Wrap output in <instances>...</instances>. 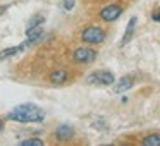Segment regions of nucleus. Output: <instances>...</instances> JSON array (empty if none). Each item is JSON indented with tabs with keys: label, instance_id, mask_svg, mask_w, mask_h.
I'll return each instance as SVG.
<instances>
[{
	"label": "nucleus",
	"instance_id": "0eeeda50",
	"mask_svg": "<svg viewBox=\"0 0 160 146\" xmlns=\"http://www.w3.org/2000/svg\"><path fill=\"white\" fill-rule=\"evenodd\" d=\"M69 79V72L66 69H53L52 72L48 74V81L52 84H64Z\"/></svg>",
	"mask_w": 160,
	"mask_h": 146
},
{
	"label": "nucleus",
	"instance_id": "6e6552de",
	"mask_svg": "<svg viewBox=\"0 0 160 146\" xmlns=\"http://www.w3.org/2000/svg\"><path fill=\"white\" fill-rule=\"evenodd\" d=\"M136 22H138V19H136V17H131V19H129L128 28H126V31H124V36H122V40H121V46L128 45V43L131 41L132 35H134V29H136Z\"/></svg>",
	"mask_w": 160,
	"mask_h": 146
},
{
	"label": "nucleus",
	"instance_id": "9d476101",
	"mask_svg": "<svg viewBox=\"0 0 160 146\" xmlns=\"http://www.w3.org/2000/svg\"><path fill=\"white\" fill-rule=\"evenodd\" d=\"M19 52H22L21 45L19 46H11V48H5V50H0V60H5V59L16 55V53H19Z\"/></svg>",
	"mask_w": 160,
	"mask_h": 146
},
{
	"label": "nucleus",
	"instance_id": "f257e3e1",
	"mask_svg": "<svg viewBox=\"0 0 160 146\" xmlns=\"http://www.w3.org/2000/svg\"><path fill=\"white\" fill-rule=\"evenodd\" d=\"M7 117L16 122H42L45 119V112L35 103H21L12 108Z\"/></svg>",
	"mask_w": 160,
	"mask_h": 146
},
{
	"label": "nucleus",
	"instance_id": "423d86ee",
	"mask_svg": "<svg viewBox=\"0 0 160 146\" xmlns=\"http://www.w3.org/2000/svg\"><path fill=\"white\" fill-rule=\"evenodd\" d=\"M53 134H55V138L59 139V141H69L74 136V129H72V125H69V124H60L59 127L55 129Z\"/></svg>",
	"mask_w": 160,
	"mask_h": 146
},
{
	"label": "nucleus",
	"instance_id": "2eb2a0df",
	"mask_svg": "<svg viewBox=\"0 0 160 146\" xmlns=\"http://www.w3.org/2000/svg\"><path fill=\"white\" fill-rule=\"evenodd\" d=\"M152 19H153V21H157V22H160V7L153 11V14H152Z\"/></svg>",
	"mask_w": 160,
	"mask_h": 146
},
{
	"label": "nucleus",
	"instance_id": "f03ea898",
	"mask_svg": "<svg viewBox=\"0 0 160 146\" xmlns=\"http://www.w3.org/2000/svg\"><path fill=\"white\" fill-rule=\"evenodd\" d=\"M105 38H107V33L100 26H88L81 33V40L88 45H102L105 41Z\"/></svg>",
	"mask_w": 160,
	"mask_h": 146
},
{
	"label": "nucleus",
	"instance_id": "ddd939ff",
	"mask_svg": "<svg viewBox=\"0 0 160 146\" xmlns=\"http://www.w3.org/2000/svg\"><path fill=\"white\" fill-rule=\"evenodd\" d=\"M21 146H43L42 139H24L21 141Z\"/></svg>",
	"mask_w": 160,
	"mask_h": 146
},
{
	"label": "nucleus",
	"instance_id": "4468645a",
	"mask_svg": "<svg viewBox=\"0 0 160 146\" xmlns=\"http://www.w3.org/2000/svg\"><path fill=\"white\" fill-rule=\"evenodd\" d=\"M74 7V0H64V9L66 11H71Z\"/></svg>",
	"mask_w": 160,
	"mask_h": 146
},
{
	"label": "nucleus",
	"instance_id": "f8f14e48",
	"mask_svg": "<svg viewBox=\"0 0 160 146\" xmlns=\"http://www.w3.org/2000/svg\"><path fill=\"white\" fill-rule=\"evenodd\" d=\"M43 21H45V17H43L42 14H35L31 19H29V22H28V28H26V29L36 28V26H42V24H43Z\"/></svg>",
	"mask_w": 160,
	"mask_h": 146
},
{
	"label": "nucleus",
	"instance_id": "20e7f679",
	"mask_svg": "<svg viewBox=\"0 0 160 146\" xmlns=\"http://www.w3.org/2000/svg\"><path fill=\"white\" fill-rule=\"evenodd\" d=\"M97 59V52L90 46H79L72 52V60L78 64H91Z\"/></svg>",
	"mask_w": 160,
	"mask_h": 146
},
{
	"label": "nucleus",
	"instance_id": "dca6fc26",
	"mask_svg": "<svg viewBox=\"0 0 160 146\" xmlns=\"http://www.w3.org/2000/svg\"><path fill=\"white\" fill-rule=\"evenodd\" d=\"M0 129H2V120H0Z\"/></svg>",
	"mask_w": 160,
	"mask_h": 146
},
{
	"label": "nucleus",
	"instance_id": "9b49d317",
	"mask_svg": "<svg viewBox=\"0 0 160 146\" xmlns=\"http://www.w3.org/2000/svg\"><path fill=\"white\" fill-rule=\"evenodd\" d=\"M141 143L145 146H160V134H148L143 138Z\"/></svg>",
	"mask_w": 160,
	"mask_h": 146
},
{
	"label": "nucleus",
	"instance_id": "7ed1b4c3",
	"mask_svg": "<svg viewBox=\"0 0 160 146\" xmlns=\"http://www.w3.org/2000/svg\"><path fill=\"white\" fill-rule=\"evenodd\" d=\"M88 84H100V86H110L115 83V77L110 71H97L91 72L90 76H86Z\"/></svg>",
	"mask_w": 160,
	"mask_h": 146
},
{
	"label": "nucleus",
	"instance_id": "39448f33",
	"mask_svg": "<svg viewBox=\"0 0 160 146\" xmlns=\"http://www.w3.org/2000/svg\"><path fill=\"white\" fill-rule=\"evenodd\" d=\"M122 14V7L119 4H110L107 5V7H103L100 11V19L105 22H112L115 21V19H119Z\"/></svg>",
	"mask_w": 160,
	"mask_h": 146
},
{
	"label": "nucleus",
	"instance_id": "1a4fd4ad",
	"mask_svg": "<svg viewBox=\"0 0 160 146\" xmlns=\"http://www.w3.org/2000/svg\"><path fill=\"white\" fill-rule=\"evenodd\" d=\"M132 84H134V79H132V76H124V77H121V79L115 83L114 91H115V93H122V91L129 90Z\"/></svg>",
	"mask_w": 160,
	"mask_h": 146
}]
</instances>
